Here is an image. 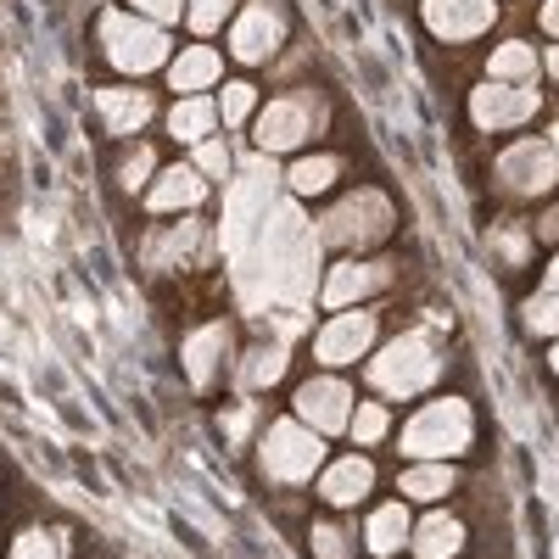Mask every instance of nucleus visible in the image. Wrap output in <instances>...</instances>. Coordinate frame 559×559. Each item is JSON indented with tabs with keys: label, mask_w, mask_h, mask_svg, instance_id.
I'll return each mask as SVG.
<instances>
[{
	"label": "nucleus",
	"mask_w": 559,
	"mask_h": 559,
	"mask_svg": "<svg viewBox=\"0 0 559 559\" xmlns=\"http://www.w3.org/2000/svg\"><path fill=\"white\" fill-rule=\"evenodd\" d=\"M376 331L381 324L369 319V313H358V308H342L324 331L313 336V358H319V369H342V364H358L369 347H376Z\"/></svg>",
	"instance_id": "8"
},
{
	"label": "nucleus",
	"mask_w": 559,
	"mask_h": 559,
	"mask_svg": "<svg viewBox=\"0 0 559 559\" xmlns=\"http://www.w3.org/2000/svg\"><path fill=\"white\" fill-rule=\"evenodd\" d=\"M453 464L448 459H414L408 471H403V498H414V503H437V498H448L453 492Z\"/></svg>",
	"instance_id": "20"
},
{
	"label": "nucleus",
	"mask_w": 559,
	"mask_h": 559,
	"mask_svg": "<svg viewBox=\"0 0 559 559\" xmlns=\"http://www.w3.org/2000/svg\"><path fill=\"white\" fill-rule=\"evenodd\" d=\"M369 487H376V464H369L364 453H347V459H331L319 476V498L336 503V509H353L369 498Z\"/></svg>",
	"instance_id": "14"
},
{
	"label": "nucleus",
	"mask_w": 559,
	"mask_h": 559,
	"mask_svg": "<svg viewBox=\"0 0 559 559\" xmlns=\"http://www.w3.org/2000/svg\"><path fill=\"white\" fill-rule=\"evenodd\" d=\"M213 123H218V107H213V102H202V96L179 102V107L168 112V129H174V140H191V146H202V140L213 134Z\"/></svg>",
	"instance_id": "23"
},
{
	"label": "nucleus",
	"mask_w": 559,
	"mask_h": 559,
	"mask_svg": "<svg viewBox=\"0 0 559 559\" xmlns=\"http://www.w3.org/2000/svg\"><path fill=\"white\" fill-rule=\"evenodd\" d=\"M202 197H207V174H197L191 163H179L146 191V207L152 213H191V207H202Z\"/></svg>",
	"instance_id": "15"
},
{
	"label": "nucleus",
	"mask_w": 559,
	"mask_h": 559,
	"mask_svg": "<svg viewBox=\"0 0 559 559\" xmlns=\"http://www.w3.org/2000/svg\"><path fill=\"white\" fill-rule=\"evenodd\" d=\"M152 168H157V152L152 146H134L129 163H123V191H140V179H146Z\"/></svg>",
	"instance_id": "33"
},
{
	"label": "nucleus",
	"mask_w": 559,
	"mask_h": 559,
	"mask_svg": "<svg viewBox=\"0 0 559 559\" xmlns=\"http://www.w3.org/2000/svg\"><path fill=\"white\" fill-rule=\"evenodd\" d=\"M324 129V102L297 90V96L269 102V112L258 118V152H297Z\"/></svg>",
	"instance_id": "6"
},
{
	"label": "nucleus",
	"mask_w": 559,
	"mask_h": 559,
	"mask_svg": "<svg viewBox=\"0 0 559 559\" xmlns=\"http://www.w3.org/2000/svg\"><path fill=\"white\" fill-rule=\"evenodd\" d=\"M487 68H492V79H498V84H532V73L543 68V57L532 51V45H521V39H503L498 51H492V62H487Z\"/></svg>",
	"instance_id": "22"
},
{
	"label": "nucleus",
	"mask_w": 559,
	"mask_h": 559,
	"mask_svg": "<svg viewBox=\"0 0 559 559\" xmlns=\"http://www.w3.org/2000/svg\"><path fill=\"white\" fill-rule=\"evenodd\" d=\"M280 39H286V17L258 0V7H247L236 23H229V57L236 62H269L280 51Z\"/></svg>",
	"instance_id": "9"
},
{
	"label": "nucleus",
	"mask_w": 559,
	"mask_h": 559,
	"mask_svg": "<svg viewBox=\"0 0 559 559\" xmlns=\"http://www.w3.org/2000/svg\"><path fill=\"white\" fill-rule=\"evenodd\" d=\"M408 503H381L376 515H369V526H364V548L376 554V559H386V554H397V548H408Z\"/></svg>",
	"instance_id": "18"
},
{
	"label": "nucleus",
	"mask_w": 559,
	"mask_h": 559,
	"mask_svg": "<svg viewBox=\"0 0 559 559\" xmlns=\"http://www.w3.org/2000/svg\"><path fill=\"white\" fill-rule=\"evenodd\" d=\"M280 376H286V342H269V347L241 358V386H269Z\"/></svg>",
	"instance_id": "25"
},
{
	"label": "nucleus",
	"mask_w": 559,
	"mask_h": 559,
	"mask_svg": "<svg viewBox=\"0 0 559 559\" xmlns=\"http://www.w3.org/2000/svg\"><path fill=\"white\" fill-rule=\"evenodd\" d=\"M197 174H229V152L218 146V140H202L197 146Z\"/></svg>",
	"instance_id": "34"
},
{
	"label": "nucleus",
	"mask_w": 559,
	"mask_h": 559,
	"mask_svg": "<svg viewBox=\"0 0 559 559\" xmlns=\"http://www.w3.org/2000/svg\"><path fill=\"white\" fill-rule=\"evenodd\" d=\"M134 12H146L152 23H174V17H185V0H129Z\"/></svg>",
	"instance_id": "35"
},
{
	"label": "nucleus",
	"mask_w": 559,
	"mask_h": 559,
	"mask_svg": "<svg viewBox=\"0 0 559 559\" xmlns=\"http://www.w3.org/2000/svg\"><path fill=\"white\" fill-rule=\"evenodd\" d=\"M229 12H236V0H191V12H185V17H191L197 34H213Z\"/></svg>",
	"instance_id": "31"
},
{
	"label": "nucleus",
	"mask_w": 559,
	"mask_h": 559,
	"mask_svg": "<svg viewBox=\"0 0 559 559\" xmlns=\"http://www.w3.org/2000/svg\"><path fill=\"white\" fill-rule=\"evenodd\" d=\"M554 369H559V347H554Z\"/></svg>",
	"instance_id": "40"
},
{
	"label": "nucleus",
	"mask_w": 559,
	"mask_h": 559,
	"mask_svg": "<svg viewBox=\"0 0 559 559\" xmlns=\"http://www.w3.org/2000/svg\"><path fill=\"white\" fill-rule=\"evenodd\" d=\"M386 263H364V258H353V263H336L331 274H324V286H319V297H324V308H353V302H364L369 292H381L386 286Z\"/></svg>",
	"instance_id": "13"
},
{
	"label": "nucleus",
	"mask_w": 559,
	"mask_h": 559,
	"mask_svg": "<svg viewBox=\"0 0 559 559\" xmlns=\"http://www.w3.org/2000/svg\"><path fill=\"white\" fill-rule=\"evenodd\" d=\"M96 112H102L107 134H134V129L152 123V96H146V90H102Z\"/></svg>",
	"instance_id": "16"
},
{
	"label": "nucleus",
	"mask_w": 559,
	"mask_h": 559,
	"mask_svg": "<svg viewBox=\"0 0 559 559\" xmlns=\"http://www.w3.org/2000/svg\"><path fill=\"white\" fill-rule=\"evenodd\" d=\"M319 459H324V437L308 431L302 419H274L263 431V471L274 481H286V487L308 481L319 471Z\"/></svg>",
	"instance_id": "5"
},
{
	"label": "nucleus",
	"mask_w": 559,
	"mask_h": 559,
	"mask_svg": "<svg viewBox=\"0 0 559 559\" xmlns=\"http://www.w3.org/2000/svg\"><path fill=\"white\" fill-rule=\"evenodd\" d=\"M554 179H559V157L548 140H521V146H509L498 157V185L509 197H543L554 191Z\"/></svg>",
	"instance_id": "7"
},
{
	"label": "nucleus",
	"mask_w": 559,
	"mask_h": 559,
	"mask_svg": "<svg viewBox=\"0 0 559 559\" xmlns=\"http://www.w3.org/2000/svg\"><path fill=\"white\" fill-rule=\"evenodd\" d=\"M492 0H426V28L442 39H476L492 28Z\"/></svg>",
	"instance_id": "12"
},
{
	"label": "nucleus",
	"mask_w": 559,
	"mask_h": 559,
	"mask_svg": "<svg viewBox=\"0 0 559 559\" xmlns=\"http://www.w3.org/2000/svg\"><path fill=\"white\" fill-rule=\"evenodd\" d=\"M197 241H202V224H197V218H185V224L163 229V236L152 241V263H179V258H191Z\"/></svg>",
	"instance_id": "26"
},
{
	"label": "nucleus",
	"mask_w": 559,
	"mask_h": 559,
	"mask_svg": "<svg viewBox=\"0 0 559 559\" xmlns=\"http://www.w3.org/2000/svg\"><path fill=\"white\" fill-rule=\"evenodd\" d=\"M532 112H537V90L532 84H498V79H487L476 96H471V118L481 129H515Z\"/></svg>",
	"instance_id": "10"
},
{
	"label": "nucleus",
	"mask_w": 559,
	"mask_h": 559,
	"mask_svg": "<svg viewBox=\"0 0 559 559\" xmlns=\"http://www.w3.org/2000/svg\"><path fill=\"white\" fill-rule=\"evenodd\" d=\"M537 17H543V28H548V34H554V39H559V0H548V7H543V12H537Z\"/></svg>",
	"instance_id": "36"
},
{
	"label": "nucleus",
	"mask_w": 559,
	"mask_h": 559,
	"mask_svg": "<svg viewBox=\"0 0 559 559\" xmlns=\"http://www.w3.org/2000/svg\"><path fill=\"white\" fill-rule=\"evenodd\" d=\"M386 426H392V419H386L381 403H364V408H353V419H347V431H353L364 448H376V442L386 437Z\"/></svg>",
	"instance_id": "28"
},
{
	"label": "nucleus",
	"mask_w": 559,
	"mask_h": 559,
	"mask_svg": "<svg viewBox=\"0 0 559 559\" xmlns=\"http://www.w3.org/2000/svg\"><path fill=\"white\" fill-rule=\"evenodd\" d=\"M548 286H554V292H559V258H554V263H548Z\"/></svg>",
	"instance_id": "39"
},
{
	"label": "nucleus",
	"mask_w": 559,
	"mask_h": 559,
	"mask_svg": "<svg viewBox=\"0 0 559 559\" xmlns=\"http://www.w3.org/2000/svg\"><path fill=\"white\" fill-rule=\"evenodd\" d=\"M313 554L319 559H353V532L347 526H319L313 532Z\"/></svg>",
	"instance_id": "32"
},
{
	"label": "nucleus",
	"mask_w": 559,
	"mask_h": 559,
	"mask_svg": "<svg viewBox=\"0 0 559 559\" xmlns=\"http://www.w3.org/2000/svg\"><path fill=\"white\" fill-rule=\"evenodd\" d=\"M392 229V202L381 197V191H353V197H342L331 213L319 218V229L313 236L324 241V247H369V241H381Z\"/></svg>",
	"instance_id": "3"
},
{
	"label": "nucleus",
	"mask_w": 559,
	"mask_h": 559,
	"mask_svg": "<svg viewBox=\"0 0 559 559\" xmlns=\"http://www.w3.org/2000/svg\"><path fill=\"white\" fill-rule=\"evenodd\" d=\"M336 174H342V163L336 157H302L297 168H292V191L297 197H324V191H331V185H336Z\"/></svg>",
	"instance_id": "24"
},
{
	"label": "nucleus",
	"mask_w": 559,
	"mask_h": 559,
	"mask_svg": "<svg viewBox=\"0 0 559 559\" xmlns=\"http://www.w3.org/2000/svg\"><path fill=\"white\" fill-rule=\"evenodd\" d=\"M543 68H548V73H554V79H559V45H554V51H548V57H543Z\"/></svg>",
	"instance_id": "38"
},
{
	"label": "nucleus",
	"mask_w": 559,
	"mask_h": 559,
	"mask_svg": "<svg viewBox=\"0 0 559 559\" xmlns=\"http://www.w3.org/2000/svg\"><path fill=\"white\" fill-rule=\"evenodd\" d=\"M408 537H414V554H419V559H453V554L464 548V526H459L453 515H442V509H431V515L419 521Z\"/></svg>",
	"instance_id": "19"
},
{
	"label": "nucleus",
	"mask_w": 559,
	"mask_h": 559,
	"mask_svg": "<svg viewBox=\"0 0 559 559\" xmlns=\"http://www.w3.org/2000/svg\"><path fill=\"white\" fill-rule=\"evenodd\" d=\"M12 559H68V537L62 532H23Z\"/></svg>",
	"instance_id": "27"
},
{
	"label": "nucleus",
	"mask_w": 559,
	"mask_h": 559,
	"mask_svg": "<svg viewBox=\"0 0 559 559\" xmlns=\"http://www.w3.org/2000/svg\"><path fill=\"white\" fill-rule=\"evenodd\" d=\"M218 68H224V62L207 51V45H191V51H179V57H174L168 79H174V90H185V96H197V90L218 84Z\"/></svg>",
	"instance_id": "21"
},
{
	"label": "nucleus",
	"mask_w": 559,
	"mask_h": 559,
	"mask_svg": "<svg viewBox=\"0 0 559 559\" xmlns=\"http://www.w3.org/2000/svg\"><path fill=\"white\" fill-rule=\"evenodd\" d=\"M297 414H302V426L319 431V437H336L347 431V419H353V392L336 381V376H319L297 392Z\"/></svg>",
	"instance_id": "11"
},
{
	"label": "nucleus",
	"mask_w": 559,
	"mask_h": 559,
	"mask_svg": "<svg viewBox=\"0 0 559 559\" xmlns=\"http://www.w3.org/2000/svg\"><path fill=\"white\" fill-rule=\"evenodd\" d=\"M543 241H559V213H548V218H543Z\"/></svg>",
	"instance_id": "37"
},
{
	"label": "nucleus",
	"mask_w": 559,
	"mask_h": 559,
	"mask_svg": "<svg viewBox=\"0 0 559 559\" xmlns=\"http://www.w3.org/2000/svg\"><path fill=\"white\" fill-rule=\"evenodd\" d=\"M102 51L118 73H152L168 62V34H163V23L140 17V12H107L102 17Z\"/></svg>",
	"instance_id": "2"
},
{
	"label": "nucleus",
	"mask_w": 559,
	"mask_h": 559,
	"mask_svg": "<svg viewBox=\"0 0 559 559\" xmlns=\"http://www.w3.org/2000/svg\"><path fill=\"white\" fill-rule=\"evenodd\" d=\"M471 437H476L471 403H464V397H442L431 408H419L403 426V453L408 459H453V453L471 448Z\"/></svg>",
	"instance_id": "1"
},
{
	"label": "nucleus",
	"mask_w": 559,
	"mask_h": 559,
	"mask_svg": "<svg viewBox=\"0 0 559 559\" xmlns=\"http://www.w3.org/2000/svg\"><path fill=\"white\" fill-rule=\"evenodd\" d=\"M224 347H229V324H207L185 342V369H191V386H213L218 364H224Z\"/></svg>",
	"instance_id": "17"
},
{
	"label": "nucleus",
	"mask_w": 559,
	"mask_h": 559,
	"mask_svg": "<svg viewBox=\"0 0 559 559\" xmlns=\"http://www.w3.org/2000/svg\"><path fill=\"white\" fill-rule=\"evenodd\" d=\"M437 369H442V358L426 336H397L376 364H369V381H376L386 397H414V392H426L437 381Z\"/></svg>",
	"instance_id": "4"
},
{
	"label": "nucleus",
	"mask_w": 559,
	"mask_h": 559,
	"mask_svg": "<svg viewBox=\"0 0 559 559\" xmlns=\"http://www.w3.org/2000/svg\"><path fill=\"white\" fill-rule=\"evenodd\" d=\"M252 102H258V90H252V84H224L218 118H224V123H247V118H252Z\"/></svg>",
	"instance_id": "29"
},
{
	"label": "nucleus",
	"mask_w": 559,
	"mask_h": 559,
	"mask_svg": "<svg viewBox=\"0 0 559 559\" xmlns=\"http://www.w3.org/2000/svg\"><path fill=\"white\" fill-rule=\"evenodd\" d=\"M526 324H532L537 336H554V331H559V292H554V286H548L543 297H532V308H526Z\"/></svg>",
	"instance_id": "30"
}]
</instances>
